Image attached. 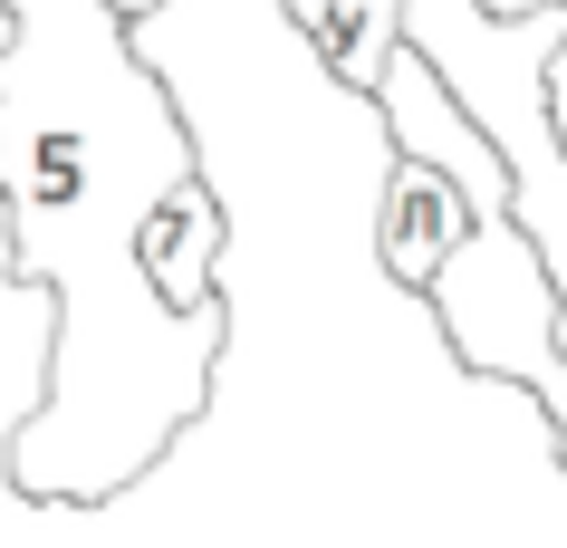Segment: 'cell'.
Here are the masks:
<instances>
[{"mask_svg": "<svg viewBox=\"0 0 567 548\" xmlns=\"http://www.w3.org/2000/svg\"><path fill=\"white\" fill-rule=\"evenodd\" d=\"M0 270L59 299L49 395L10 433V490L116 500L203 414L231 318H174L135 270L154 203L203 174L116 0H0Z\"/></svg>", "mask_w": 567, "mask_h": 548, "instance_id": "cell-1", "label": "cell"}, {"mask_svg": "<svg viewBox=\"0 0 567 548\" xmlns=\"http://www.w3.org/2000/svg\"><path fill=\"white\" fill-rule=\"evenodd\" d=\"M433 328H443L452 365H472L491 385H529L558 424V453H567V347H558V289L538 270V250L519 241L509 203L472 213V231L452 241V260L433 270L423 289Z\"/></svg>", "mask_w": 567, "mask_h": 548, "instance_id": "cell-2", "label": "cell"}, {"mask_svg": "<svg viewBox=\"0 0 567 548\" xmlns=\"http://www.w3.org/2000/svg\"><path fill=\"white\" fill-rule=\"evenodd\" d=\"M462 231H472L462 183L433 174L423 154H385V193H375V260H385V279H404V289L423 299Z\"/></svg>", "mask_w": 567, "mask_h": 548, "instance_id": "cell-3", "label": "cell"}, {"mask_svg": "<svg viewBox=\"0 0 567 548\" xmlns=\"http://www.w3.org/2000/svg\"><path fill=\"white\" fill-rule=\"evenodd\" d=\"M135 270H145V289L174 318H212L221 308V203H212V183H174L164 203H154L145 241H135Z\"/></svg>", "mask_w": 567, "mask_h": 548, "instance_id": "cell-4", "label": "cell"}, {"mask_svg": "<svg viewBox=\"0 0 567 548\" xmlns=\"http://www.w3.org/2000/svg\"><path fill=\"white\" fill-rule=\"evenodd\" d=\"M308 49L328 59V77H337V87L375 96L385 59L404 49V0H328V20L308 30Z\"/></svg>", "mask_w": 567, "mask_h": 548, "instance_id": "cell-5", "label": "cell"}, {"mask_svg": "<svg viewBox=\"0 0 567 548\" xmlns=\"http://www.w3.org/2000/svg\"><path fill=\"white\" fill-rule=\"evenodd\" d=\"M279 10H289L299 30H318V20H328V0H279Z\"/></svg>", "mask_w": 567, "mask_h": 548, "instance_id": "cell-6", "label": "cell"}]
</instances>
